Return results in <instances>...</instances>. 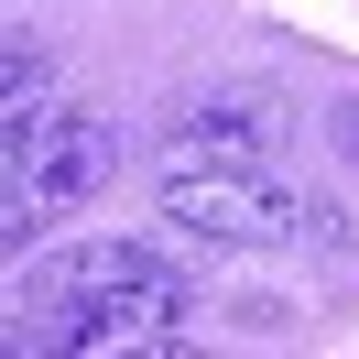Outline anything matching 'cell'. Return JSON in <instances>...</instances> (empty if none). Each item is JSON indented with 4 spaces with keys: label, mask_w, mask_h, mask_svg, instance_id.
I'll list each match as a JSON object with an SVG mask.
<instances>
[{
    "label": "cell",
    "mask_w": 359,
    "mask_h": 359,
    "mask_svg": "<svg viewBox=\"0 0 359 359\" xmlns=\"http://www.w3.org/2000/svg\"><path fill=\"white\" fill-rule=\"evenodd\" d=\"M175 316H185V283H175V272H131L120 294L76 305L66 348H88V359H120V348H175Z\"/></svg>",
    "instance_id": "4"
},
{
    "label": "cell",
    "mask_w": 359,
    "mask_h": 359,
    "mask_svg": "<svg viewBox=\"0 0 359 359\" xmlns=\"http://www.w3.org/2000/svg\"><path fill=\"white\" fill-rule=\"evenodd\" d=\"M283 142H294V109H283V98H262V88L196 98V109L175 120V153H185V163H250V175H262Z\"/></svg>",
    "instance_id": "3"
},
{
    "label": "cell",
    "mask_w": 359,
    "mask_h": 359,
    "mask_svg": "<svg viewBox=\"0 0 359 359\" xmlns=\"http://www.w3.org/2000/svg\"><path fill=\"white\" fill-rule=\"evenodd\" d=\"M163 218L196 229V240H337V207L327 196H272L250 163H185L163 153Z\"/></svg>",
    "instance_id": "1"
},
{
    "label": "cell",
    "mask_w": 359,
    "mask_h": 359,
    "mask_svg": "<svg viewBox=\"0 0 359 359\" xmlns=\"http://www.w3.org/2000/svg\"><path fill=\"white\" fill-rule=\"evenodd\" d=\"M327 142H337V153L359 163V98H348V109H327Z\"/></svg>",
    "instance_id": "5"
},
{
    "label": "cell",
    "mask_w": 359,
    "mask_h": 359,
    "mask_svg": "<svg viewBox=\"0 0 359 359\" xmlns=\"http://www.w3.org/2000/svg\"><path fill=\"white\" fill-rule=\"evenodd\" d=\"M109 175H120V131L109 120H55L33 153H11V240H33L66 207H88Z\"/></svg>",
    "instance_id": "2"
}]
</instances>
